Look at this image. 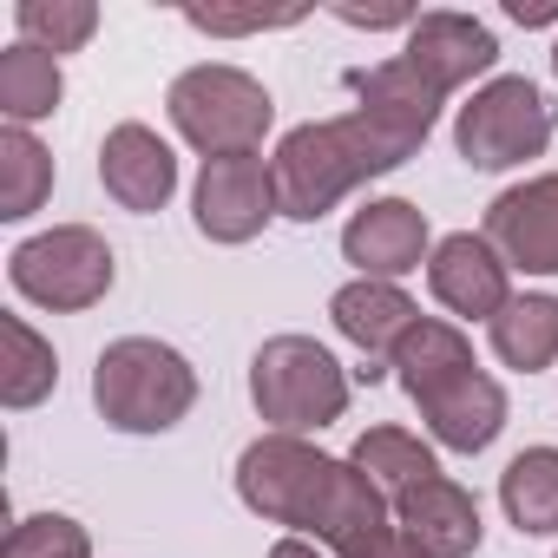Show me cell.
<instances>
[{"label": "cell", "mask_w": 558, "mask_h": 558, "mask_svg": "<svg viewBox=\"0 0 558 558\" xmlns=\"http://www.w3.org/2000/svg\"><path fill=\"white\" fill-rule=\"evenodd\" d=\"M47 197H53V151L27 125H8V132H0V217L21 223Z\"/></svg>", "instance_id": "obj_22"}, {"label": "cell", "mask_w": 558, "mask_h": 558, "mask_svg": "<svg viewBox=\"0 0 558 558\" xmlns=\"http://www.w3.org/2000/svg\"><path fill=\"white\" fill-rule=\"evenodd\" d=\"M236 499L269 525H290L296 538L329 545L336 558H355L362 545H375L395 525V499L362 466L329 460L296 434H263L243 447Z\"/></svg>", "instance_id": "obj_2"}, {"label": "cell", "mask_w": 558, "mask_h": 558, "mask_svg": "<svg viewBox=\"0 0 558 558\" xmlns=\"http://www.w3.org/2000/svg\"><path fill=\"white\" fill-rule=\"evenodd\" d=\"M388 368L401 375L408 401L421 408V421H427V434H434L440 447H453V453H486V447L499 440V427H506V388L473 362V342H466L453 323L421 316V323L401 336V349H395Z\"/></svg>", "instance_id": "obj_3"}, {"label": "cell", "mask_w": 558, "mask_h": 558, "mask_svg": "<svg viewBox=\"0 0 558 558\" xmlns=\"http://www.w3.org/2000/svg\"><path fill=\"white\" fill-rule=\"evenodd\" d=\"M14 27H21L27 47H40V53L60 60V53H80L99 34V8H93V0H21Z\"/></svg>", "instance_id": "obj_23"}, {"label": "cell", "mask_w": 558, "mask_h": 558, "mask_svg": "<svg viewBox=\"0 0 558 558\" xmlns=\"http://www.w3.org/2000/svg\"><path fill=\"white\" fill-rule=\"evenodd\" d=\"M269 558H323V545H316V538H296V532H290V538H276V545H269Z\"/></svg>", "instance_id": "obj_28"}, {"label": "cell", "mask_w": 558, "mask_h": 558, "mask_svg": "<svg viewBox=\"0 0 558 558\" xmlns=\"http://www.w3.org/2000/svg\"><path fill=\"white\" fill-rule=\"evenodd\" d=\"M355 558H427V551H421V545H414V538H408L401 525H388V532H381L375 545H362Z\"/></svg>", "instance_id": "obj_27"}, {"label": "cell", "mask_w": 558, "mask_h": 558, "mask_svg": "<svg viewBox=\"0 0 558 558\" xmlns=\"http://www.w3.org/2000/svg\"><path fill=\"white\" fill-rule=\"evenodd\" d=\"M99 184H106V197H112L119 210L151 217V210H165L171 191H178V158H171V145H165L151 125L125 119V125H112L106 145H99Z\"/></svg>", "instance_id": "obj_13"}, {"label": "cell", "mask_w": 558, "mask_h": 558, "mask_svg": "<svg viewBox=\"0 0 558 558\" xmlns=\"http://www.w3.org/2000/svg\"><path fill=\"white\" fill-rule=\"evenodd\" d=\"M401 60H408L414 73H427L440 93H460V86H473L480 73H493L499 40H493L486 21H473V14H447V8H440V14H421V21L408 27Z\"/></svg>", "instance_id": "obj_15"}, {"label": "cell", "mask_w": 558, "mask_h": 558, "mask_svg": "<svg viewBox=\"0 0 558 558\" xmlns=\"http://www.w3.org/2000/svg\"><path fill=\"white\" fill-rule=\"evenodd\" d=\"M395 525H401L427 558H473L480 538H486V525H480V499H473L460 480H447V473L408 486V493L395 499Z\"/></svg>", "instance_id": "obj_16"}, {"label": "cell", "mask_w": 558, "mask_h": 558, "mask_svg": "<svg viewBox=\"0 0 558 558\" xmlns=\"http://www.w3.org/2000/svg\"><path fill=\"white\" fill-rule=\"evenodd\" d=\"M250 401L269 434H316L349 414V368L316 336H269L250 355Z\"/></svg>", "instance_id": "obj_5"}, {"label": "cell", "mask_w": 558, "mask_h": 558, "mask_svg": "<svg viewBox=\"0 0 558 558\" xmlns=\"http://www.w3.org/2000/svg\"><path fill=\"white\" fill-rule=\"evenodd\" d=\"M499 506H506V519H512L519 538L558 532V447H525L499 473Z\"/></svg>", "instance_id": "obj_17"}, {"label": "cell", "mask_w": 558, "mask_h": 558, "mask_svg": "<svg viewBox=\"0 0 558 558\" xmlns=\"http://www.w3.org/2000/svg\"><path fill=\"white\" fill-rule=\"evenodd\" d=\"M493 355L519 375H538L558 362V296H512L493 316Z\"/></svg>", "instance_id": "obj_18"}, {"label": "cell", "mask_w": 558, "mask_h": 558, "mask_svg": "<svg viewBox=\"0 0 558 558\" xmlns=\"http://www.w3.org/2000/svg\"><path fill=\"white\" fill-rule=\"evenodd\" d=\"M349 86L362 99L355 112L310 119V125L283 132V145H276V158H269L276 210H283L290 223H323L355 184L408 165L427 145V132H434V119L447 106V93L427 73H414L401 53L368 66V73H349Z\"/></svg>", "instance_id": "obj_1"}, {"label": "cell", "mask_w": 558, "mask_h": 558, "mask_svg": "<svg viewBox=\"0 0 558 558\" xmlns=\"http://www.w3.org/2000/svg\"><path fill=\"white\" fill-rule=\"evenodd\" d=\"M93 408L119 434H171L197 408V368L158 336H119L99 349Z\"/></svg>", "instance_id": "obj_4"}, {"label": "cell", "mask_w": 558, "mask_h": 558, "mask_svg": "<svg viewBox=\"0 0 558 558\" xmlns=\"http://www.w3.org/2000/svg\"><path fill=\"white\" fill-rule=\"evenodd\" d=\"M551 73H558V40H551Z\"/></svg>", "instance_id": "obj_29"}, {"label": "cell", "mask_w": 558, "mask_h": 558, "mask_svg": "<svg viewBox=\"0 0 558 558\" xmlns=\"http://www.w3.org/2000/svg\"><path fill=\"white\" fill-rule=\"evenodd\" d=\"M0 558H93V538L80 519L66 512H34L8 532V545H0Z\"/></svg>", "instance_id": "obj_24"}, {"label": "cell", "mask_w": 558, "mask_h": 558, "mask_svg": "<svg viewBox=\"0 0 558 558\" xmlns=\"http://www.w3.org/2000/svg\"><path fill=\"white\" fill-rule=\"evenodd\" d=\"M349 466H362L388 499H401L408 486H421V480L440 473L434 447H427L421 434H408V427H368V434L349 447Z\"/></svg>", "instance_id": "obj_21"}, {"label": "cell", "mask_w": 558, "mask_h": 558, "mask_svg": "<svg viewBox=\"0 0 558 558\" xmlns=\"http://www.w3.org/2000/svg\"><path fill=\"white\" fill-rule=\"evenodd\" d=\"M506 256L486 243V230H453L434 243L427 256V290L447 316H473V323H493L506 303H512V283H506Z\"/></svg>", "instance_id": "obj_10"}, {"label": "cell", "mask_w": 558, "mask_h": 558, "mask_svg": "<svg viewBox=\"0 0 558 558\" xmlns=\"http://www.w3.org/2000/svg\"><path fill=\"white\" fill-rule=\"evenodd\" d=\"M342 256L368 283H401L408 269H421L434 256L427 250V210L408 197H368L342 230Z\"/></svg>", "instance_id": "obj_12"}, {"label": "cell", "mask_w": 558, "mask_h": 558, "mask_svg": "<svg viewBox=\"0 0 558 558\" xmlns=\"http://www.w3.org/2000/svg\"><path fill=\"white\" fill-rule=\"evenodd\" d=\"M329 316L362 349V368H355L362 381H381L388 362H395V349H401V336L421 323V310L401 296V283H368V276H355V283H342L329 296Z\"/></svg>", "instance_id": "obj_14"}, {"label": "cell", "mask_w": 558, "mask_h": 558, "mask_svg": "<svg viewBox=\"0 0 558 558\" xmlns=\"http://www.w3.org/2000/svg\"><path fill=\"white\" fill-rule=\"evenodd\" d=\"M336 21H349V27H414L421 14H408V8H381V14H368V8H336Z\"/></svg>", "instance_id": "obj_26"}, {"label": "cell", "mask_w": 558, "mask_h": 558, "mask_svg": "<svg viewBox=\"0 0 558 558\" xmlns=\"http://www.w3.org/2000/svg\"><path fill=\"white\" fill-rule=\"evenodd\" d=\"M191 217H197V230L210 243H250L269 217H283V210H276V171H269V158H256V151L204 158Z\"/></svg>", "instance_id": "obj_9"}, {"label": "cell", "mask_w": 558, "mask_h": 558, "mask_svg": "<svg viewBox=\"0 0 558 558\" xmlns=\"http://www.w3.org/2000/svg\"><path fill=\"white\" fill-rule=\"evenodd\" d=\"M66 99V80H60V60L14 40L8 53H0V112H8V125H34V119H53Z\"/></svg>", "instance_id": "obj_20"}, {"label": "cell", "mask_w": 558, "mask_h": 558, "mask_svg": "<svg viewBox=\"0 0 558 558\" xmlns=\"http://www.w3.org/2000/svg\"><path fill=\"white\" fill-rule=\"evenodd\" d=\"M0 349H8V362H0V401H8L14 414L40 408L60 381V355L47 336H34L27 316H0Z\"/></svg>", "instance_id": "obj_19"}, {"label": "cell", "mask_w": 558, "mask_h": 558, "mask_svg": "<svg viewBox=\"0 0 558 558\" xmlns=\"http://www.w3.org/2000/svg\"><path fill=\"white\" fill-rule=\"evenodd\" d=\"M551 145V106L532 80L506 73V80H486L460 119H453V151L473 165V171H512L525 158H538Z\"/></svg>", "instance_id": "obj_8"}, {"label": "cell", "mask_w": 558, "mask_h": 558, "mask_svg": "<svg viewBox=\"0 0 558 558\" xmlns=\"http://www.w3.org/2000/svg\"><path fill=\"white\" fill-rule=\"evenodd\" d=\"M8 276L27 303H40L53 316H80V310L106 303L119 263H112V243L93 223H53V230L27 236L8 256Z\"/></svg>", "instance_id": "obj_7"}, {"label": "cell", "mask_w": 558, "mask_h": 558, "mask_svg": "<svg viewBox=\"0 0 558 558\" xmlns=\"http://www.w3.org/2000/svg\"><path fill=\"white\" fill-rule=\"evenodd\" d=\"M486 243L506 256V269L558 276V171L499 191L486 204Z\"/></svg>", "instance_id": "obj_11"}, {"label": "cell", "mask_w": 558, "mask_h": 558, "mask_svg": "<svg viewBox=\"0 0 558 558\" xmlns=\"http://www.w3.org/2000/svg\"><path fill=\"white\" fill-rule=\"evenodd\" d=\"M184 21L204 27V34H263V27H290L303 14H217V8H184Z\"/></svg>", "instance_id": "obj_25"}, {"label": "cell", "mask_w": 558, "mask_h": 558, "mask_svg": "<svg viewBox=\"0 0 558 558\" xmlns=\"http://www.w3.org/2000/svg\"><path fill=\"white\" fill-rule=\"evenodd\" d=\"M165 112L178 125L184 145H197L204 158H236V151H256L269 119H276V99L263 80H250L243 66H191L171 80L165 93Z\"/></svg>", "instance_id": "obj_6"}]
</instances>
